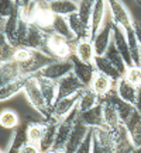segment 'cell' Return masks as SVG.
<instances>
[{
  "mask_svg": "<svg viewBox=\"0 0 141 153\" xmlns=\"http://www.w3.org/2000/svg\"><path fill=\"white\" fill-rule=\"evenodd\" d=\"M0 153H2V152H0Z\"/></svg>",
  "mask_w": 141,
  "mask_h": 153,
  "instance_id": "obj_53",
  "label": "cell"
},
{
  "mask_svg": "<svg viewBox=\"0 0 141 153\" xmlns=\"http://www.w3.org/2000/svg\"><path fill=\"white\" fill-rule=\"evenodd\" d=\"M93 4H94V1H90V0L78 1V16H79L80 21H82L86 27H89V30H90V19H92Z\"/></svg>",
  "mask_w": 141,
  "mask_h": 153,
  "instance_id": "obj_39",
  "label": "cell"
},
{
  "mask_svg": "<svg viewBox=\"0 0 141 153\" xmlns=\"http://www.w3.org/2000/svg\"><path fill=\"white\" fill-rule=\"evenodd\" d=\"M74 56L78 58L83 63H93L94 60V49L92 39H80L76 41L74 45Z\"/></svg>",
  "mask_w": 141,
  "mask_h": 153,
  "instance_id": "obj_18",
  "label": "cell"
},
{
  "mask_svg": "<svg viewBox=\"0 0 141 153\" xmlns=\"http://www.w3.org/2000/svg\"><path fill=\"white\" fill-rule=\"evenodd\" d=\"M80 94V93H79ZM79 94H75L72 97H65V98H58L51 108V118L56 121H64L70 112L78 107V101H79Z\"/></svg>",
  "mask_w": 141,
  "mask_h": 153,
  "instance_id": "obj_8",
  "label": "cell"
},
{
  "mask_svg": "<svg viewBox=\"0 0 141 153\" xmlns=\"http://www.w3.org/2000/svg\"><path fill=\"white\" fill-rule=\"evenodd\" d=\"M33 53V49L30 48H26V47H17L16 51H14V56H13V60L17 62V63H24L30 59V56Z\"/></svg>",
  "mask_w": 141,
  "mask_h": 153,
  "instance_id": "obj_42",
  "label": "cell"
},
{
  "mask_svg": "<svg viewBox=\"0 0 141 153\" xmlns=\"http://www.w3.org/2000/svg\"><path fill=\"white\" fill-rule=\"evenodd\" d=\"M58 125H59V121L54 120H48L45 122V132H44V136H42L41 142H40V149H41L42 153L50 152L52 148H54V142H55L56 138V131H58Z\"/></svg>",
  "mask_w": 141,
  "mask_h": 153,
  "instance_id": "obj_20",
  "label": "cell"
},
{
  "mask_svg": "<svg viewBox=\"0 0 141 153\" xmlns=\"http://www.w3.org/2000/svg\"><path fill=\"white\" fill-rule=\"evenodd\" d=\"M107 98L112 101L113 105H114L118 117H120V121H122V124L124 125L127 121L133 117V114H134V111H136V107L133 105V104H128V102L123 101L122 98H118L114 91H112V93L109 94Z\"/></svg>",
  "mask_w": 141,
  "mask_h": 153,
  "instance_id": "obj_22",
  "label": "cell"
},
{
  "mask_svg": "<svg viewBox=\"0 0 141 153\" xmlns=\"http://www.w3.org/2000/svg\"><path fill=\"white\" fill-rule=\"evenodd\" d=\"M47 52L54 59L66 60L70 59L74 55V47H72V42L66 41L65 38L50 33L47 38Z\"/></svg>",
  "mask_w": 141,
  "mask_h": 153,
  "instance_id": "obj_2",
  "label": "cell"
},
{
  "mask_svg": "<svg viewBox=\"0 0 141 153\" xmlns=\"http://www.w3.org/2000/svg\"><path fill=\"white\" fill-rule=\"evenodd\" d=\"M20 153H42V152H41V149H40V146H38V145L27 142V143L21 148Z\"/></svg>",
  "mask_w": 141,
  "mask_h": 153,
  "instance_id": "obj_44",
  "label": "cell"
},
{
  "mask_svg": "<svg viewBox=\"0 0 141 153\" xmlns=\"http://www.w3.org/2000/svg\"><path fill=\"white\" fill-rule=\"evenodd\" d=\"M4 21H6V20L0 19V30H2V28H3V24H4Z\"/></svg>",
  "mask_w": 141,
  "mask_h": 153,
  "instance_id": "obj_49",
  "label": "cell"
},
{
  "mask_svg": "<svg viewBox=\"0 0 141 153\" xmlns=\"http://www.w3.org/2000/svg\"><path fill=\"white\" fill-rule=\"evenodd\" d=\"M114 84L116 83H114L110 77H107L106 74L96 72V74H94V77H93V80H92V83H90L89 88L94 94H98L99 97H100V100H104V98L113 91Z\"/></svg>",
  "mask_w": 141,
  "mask_h": 153,
  "instance_id": "obj_12",
  "label": "cell"
},
{
  "mask_svg": "<svg viewBox=\"0 0 141 153\" xmlns=\"http://www.w3.org/2000/svg\"><path fill=\"white\" fill-rule=\"evenodd\" d=\"M52 60H55L50 53L42 51H34L30 56V59L24 63H19L20 66V72L23 76H37L47 65H50Z\"/></svg>",
  "mask_w": 141,
  "mask_h": 153,
  "instance_id": "obj_3",
  "label": "cell"
},
{
  "mask_svg": "<svg viewBox=\"0 0 141 153\" xmlns=\"http://www.w3.org/2000/svg\"><path fill=\"white\" fill-rule=\"evenodd\" d=\"M134 107H136L137 111L141 114V87H138V93H137V100H136Z\"/></svg>",
  "mask_w": 141,
  "mask_h": 153,
  "instance_id": "obj_46",
  "label": "cell"
},
{
  "mask_svg": "<svg viewBox=\"0 0 141 153\" xmlns=\"http://www.w3.org/2000/svg\"><path fill=\"white\" fill-rule=\"evenodd\" d=\"M70 60H72V65H74V72L72 73L75 74L76 79L79 80L85 87H89L94 77V74H96L94 65L93 63H83V62H80L74 55H72Z\"/></svg>",
  "mask_w": 141,
  "mask_h": 153,
  "instance_id": "obj_10",
  "label": "cell"
},
{
  "mask_svg": "<svg viewBox=\"0 0 141 153\" xmlns=\"http://www.w3.org/2000/svg\"><path fill=\"white\" fill-rule=\"evenodd\" d=\"M47 153H65V152H59V150H54V149H51V150L47 152Z\"/></svg>",
  "mask_w": 141,
  "mask_h": 153,
  "instance_id": "obj_48",
  "label": "cell"
},
{
  "mask_svg": "<svg viewBox=\"0 0 141 153\" xmlns=\"http://www.w3.org/2000/svg\"><path fill=\"white\" fill-rule=\"evenodd\" d=\"M27 79H28V76H21V77H19L17 80H14L11 83L6 84L3 87H0V102L6 101V100L11 98L13 96H16L17 93L23 91L24 84H26Z\"/></svg>",
  "mask_w": 141,
  "mask_h": 153,
  "instance_id": "obj_32",
  "label": "cell"
},
{
  "mask_svg": "<svg viewBox=\"0 0 141 153\" xmlns=\"http://www.w3.org/2000/svg\"><path fill=\"white\" fill-rule=\"evenodd\" d=\"M106 10H107L106 1H103V0L94 1L93 11H92V19H90V39H92V38L102 30V27H103Z\"/></svg>",
  "mask_w": 141,
  "mask_h": 153,
  "instance_id": "obj_16",
  "label": "cell"
},
{
  "mask_svg": "<svg viewBox=\"0 0 141 153\" xmlns=\"http://www.w3.org/2000/svg\"><path fill=\"white\" fill-rule=\"evenodd\" d=\"M89 129L88 126L85 125L83 122L78 118V121L75 122V125H74V129L70 132V136L68 142H66V146H65V153H75L76 149L79 148L82 142L85 140V138L88 136L89 134Z\"/></svg>",
  "mask_w": 141,
  "mask_h": 153,
  "instance_id": "obj_11",
  "label": "cell"
},
{
  "mask_svg": "<svg viewBox=\"0 0 141 153\" xmlns=\"http://www.w3.org/2000/svg\"><path fill=\"white\" fill-rule=\"evenodd\" d=\"M50 10L54 16L69 17L70 14L78 13V1L72 0H52L50 1Z\"/></svg>",
  "mask_w": 141,
  "mask_h": 153,
  "instance_id": "obj_23",
  "label": "cell"
},
{
  "mask_svg": "<svg viewBox=\"0 0 141 153\" xmlns=\"http://www.w3.org/2000/svg\"><path fill=\"white\" fill-rule=\"evenodd\" d=\"M37 80H38L40 90H41L45 101L50 105V108H52L56 101V82L45 79V77H41V76H37Z\"/></svg>",
  "mask_w": 141,
  "mask_h": 153,
  "instance_id": "obj_27",
  "label": "cell"
},
{
  "mask_svg": "<svg viewBox=\"0 0 141 153\" xmlns=\"http://www.w3.org/2000/svg\"><path fill=\"white\" fill-rule=\"evenodd\" d=\"M51 33L56 34V35H59V37H62V38H65L66 41H69V42H76V38H75V35H74V33H72L69 24H68V20H66L65 17H58V16H55Z\"/></svg>",
  "mask_w": 141,
  "mask_h": 153,
  "instance_id": "obj_33",
  "label": "cell"
},
{
  "mask_svg": "<svg viewBox=\"0 0 141 153\" xmlns=\"http://www.w3.org/2000/svg\"><path fill=\"white\" fill-rule=\"evenodd\" d=\"M93 65H94L96 72L106 74V76H107V77H110L114 83H116L120 77H123L122 74L118 73V70L113 66V63L107 59V58H106V56H94Z\"/></svg>",
  "mask_w": 141,
  "mask_h": 153,
  "instance_id": "obj_26",
  "label": "cell"
},
{
  "mask_svg": "<svg viewBox=\"0 0 141 153\" xmlns=\"http://www.w3.org/2000/svg\"><path fill=\"white\" fill-rule=\"evenodd\" d=\"M113 25L112 21L106 23L102 27V30L99 31L93 38H92V44H93V49H94V55L96 56H104L107 49L110 48L113 42Z\"/></svg>",
  "mask_w": 141,
  "mask_h": 153,
  "instance_id": "obj_6",
  "label": "cell"
},
{
  "mask_svg": "<svg viewBox=\"0 0 141 153\" xmlns=\"http://www.w3.org/2000/svg\"><path fill=\"white\" fill-rule=\"evenodd\" d=\"M104 56L112 62L113 66L118 70V73L122 74V76H124V73H126V70H127L128 66H127V63L124 62L123 56L120 55V52H118L117 49H116V47L113 45V42H112V45H110V48L107 49V52H106V55Z\"/></svg>",
  "mask_w": 141,
  "mask_h": 153,
  "instance_id": "obj_37",
  "label": "cell"
},
{
  "mask_svg": "<svg viewBox=\"0 0 141 153\" xmlns=\"http://www.w3.org/2000/svg\"><path fill=\"white\" fill-rule=\"evenodd\" d=\"M85 86L76 79V76L74 73L65 76L64 79L59 82H56V100L58 98H65V97H72L75 94H79L85 90Z\"/></svg>",
  "mask_w": 141,
  "mask_h": 153,
  "instance_id": "obj_7",
  "label": "cell"
},
{
  "mask_svg": "<svg viewBox=\"0 0 141 153\" xmlns=\"http://www.w3.org/2000/svg\"><path fill=\"white\" fill-rule=\"evenodd\" d=\"M16 4L19 7L20 17L24 21H27V23H34L35 13H37V1H31V0H27V1H16Z\"/></svg>",
  "mask_w": 141,
  "mask_h": 153,
  "instance_id": "obj_35",
  "label": "cell"
},
{
  "mask_svg": "<svg viewBox=\"0 0 141 153\" xmlns=\"http://www.w3.org/2000/svg\"><path fill=\"white\" fill-rule=\"evenodd\" d=\"M131 153H141V149H136L134 152H131Z\"/></svg>",
  "mask_w": 141,
  "mask_h": 153,
  "instance_id": "obj_51",
  "label": "cell"
},
{
  "mask_svg": "<svg viewBox=\"0 0 141 153\" xmlns=\"http://www.w3.org/2000/svg\"><path fill=\"white\" fill-rule=\"evenodd\" d=\"M113 132V149L112 153H131L136 150V146L133 143L130 135L127 132L124 125H120Z\"/></svg>",
  "mask_w": 141,
  "mask_h": 153,
  "instance_id": "obj_9",
  "label": "cell"
},
{
  "mask_svg": "<svg viewBox=\"0 0 141 153\" xmlns=\"http://www.w3.org/2000/svg\"><path fill=\"white\" fill-rule=\"evenodd\" d=\"M134 34H136L137 44L141 51V21H134Z\"/></svg>",
  "mask_w": 141,
  "mask_h": 153,
  "instance_id": "obj_45",
  "label": "cell"
},
{
  "mask_svg": "<svg viewBox=\"0 0 141 153\" xmlns=\"http://www.w3.org/2000/svg\"><path fill=\"white\" fill-rule=\"evenodd\" d=\"M79 120L83 122L88 128L96 129V128H102L104 126L103 124V111H102V102L99 105L93 107L92 110L85 112H79Z\"/></svg>",
  "mask_w": 141,
  "mask_h": 153,
  "instance_id": "obj_19",
  "label": "cell"
},
{
  "mask_svg": "<svg viewBox=\"0 0 141 153\" xmlns=\"http://www.w3.org/2000/svg\"><path fill=\"white\" fill-rule=\"evenodd\" d=\"M123 77L130 84L136 86L137 88L141 87V66L133 65V66H130V68H127L126 73H124Z\"/></svg>",
  "mask_w": 141,
  "mask_h": 153,
  "instance_id": "obj_40",
  "label": "cell"
},
{
  "mask_svg": "<svg viewBox=\"0 0 141 153\" xmlns=\"http://www.w3.org/2000/svg\"><path fill=\"white\" fill-rule=\"evenodd\" d=\"M102 102L100 97H99L98 94H94L89 87H86L79 94V101H78V110L79 112H85V111H89L92 110L93 107L99 105Z\"/></svg>",
  "mask_w": 141,
  "mask_h": 153,
  "instance_id": "obj_30",
  "label": "cell"
},
{
  "mask_svg": "<svg viewBox=\"0 0 141 153\" xmlns=\"http://www.w3.org/2000/svg\"><path fill=\"white\" fill-rule=\"evenodd\" d=\"M20 117L13 110H3L0 112V126L4 129H16L20 126Z\"/></svg>",
  "mask_w": 141,
  "mask_h": 153,
  "instance_id": "obj_36",
  "label": "cell"
},
{
  "mask_svg": "<svg viewBox=\"0 0 141 153\" xmlns=\"http://www.w3.org/2000/svg\"><path fill=\"white\" fill-rule=\"evenodd\" d=\"M45 122L47 121H30L28 120L26 134H27V140L30 143L40 145L42 136H44V132H45Z\"/></svg>",
  "mask_w": 141,
  "mask_h": 153,
  "instance_id": "obj_31",
  "label": "cell"
},
{
  "mask_svg": "<svg viewBox=\"0 0 141 153\" xmlns=\"http://www.w3.org/2000/svg\"><path fill=\"white\" fill-rule=\"evenodd\" d=\"M114 93L118 98H122L123 101L128 102V104H136L137 100V93H138V88L136 86H133L127 82L124 77H120V79L116 82L114 84Z\"/></svg>",
  "mask_w": 141,
  "mask_h": 153,
  "instance_id": "obj_15",
  "label": "cell"
},
{
  "mask_svg": "<svg viewBox=\"0 0 141 153\" xmlns=\"http://www.w3.org/2000/svg\"><path fill=\"white\" fill-rule=\"evenodd\" d=\"M93 138L104 152L112 153V149H113V132L112 131L104 128V126L96 128V129H93Z\"/></svg>",
  "mask_w": 141,
  "mask_h": 153,
  "instance_id": "obj_34",
  "label": "cell"
},
{
  "mask_svg": "<svg viewBox=\"0 0 141 153\" xmlns=\"http://www.w3.org/2000/svg\"><path fill=\"white\" fill-rule=\"evenodd\" d=\"M68 20V24H69L72 33L75 35L76 41H80V39H90V30L89 27H86L82 21H80L78 13L70 14L69 17H66Z\"/></svg>",
  "mask_w": 141,
  "mask_h": 153,
  "instance_id": "obj_29",
  "label": "cell"
},
{
  "mask_svg": "<svg viewBox=\"0 0 141 153\" xmlns=\"http://www.w3.org/2000/svg\"><path fill=\"white\" fill-rule=\"evenodd\" d=\"M114 25V24H113ZM113 45L116 47L120 55L123 56L124 62L127 63V66L130 68L133 66V59H131V52H130V47H128V42H127V38L123 33V30H120L118 27L114 25L113 28Z\"/></svg>",
  "mask_w": 141,
  "mask_h": 153,
  "instance_id": "obj_14",
  "label": "cell"
},
{
  "mask_svg": "<svg viewBox=\"0 0 141 153\" xmlns=\"http://www.w3.org/2000/svg\"><path fill=\"white\" fill-rule=\"evenodd\" d=\"M23 74L20 72V66L17 62L10 60L6 63H0V87L17 80Z\"/></svg>",
  "mask_w": 141,
  "mask_h": 153,
  "instance_id": "obj_21",
  "label": "cell"
},
{
  "mask_svg": "<svg viewBox=\"0 0 141 153\" xmlns=\"http://www.w3.org/2000/svg\"><path fill=\"white\" fill-rule=\"evenodd\" d=\"M24 94L27 97L28 102L33 105V108L35 111L42 117L44 121H48L51 120V108L50 105L47 104L45 98L42 96L41 90H40V86H38V80H37V76H30L24 84V88H23Z\"/></svg>",
  "mask_w": 141,
  "mask_h": 153,
  "instance_id": "obj_1",
  "label": "cell"
},
{
  "mask_svg": "<svg viewBox=\"0 0 141 153\" xmlns=\"http://www.w3.org/2000/svg\"><path fill=\"white\" fill-rule=\"evenodd\" d=\"M92 145H93V129L90 128L88 136L85 138V140L79 148L76 149L75 153H92Z\"/></svg>",
  "mask_w": 141,
  "mask_h": 153,
  "instance_id": "obj_43",
  "label": "cell"
},
{
  "mask_svg": "<svg viewBox=\"0 0 141 153\" xmlns=\"http://www.w3.org/2000/svg\"><path fill=\"white\" fill-rule=\"evenodd\" d=\"M17 10V4L16 1L11 0H0V19L7 20L14 14V11Z\"/></svg>",
  "mask_w": 141,
  "mask_h": 153,
  "instance_id": "obj_41",
  "label": "cell"
},
{
  "mask_svg": "<svg viewBox=\"0 0 141 153\" xmlns=\"http://www.w3.org/2000/svg\"><path fill=\"white\" fill-rule=\"evenodd\" d=\"M47 38L48 34L42 28H40L35 23H30L28 24L27 35L24 38L21 47L30 48V49H34V51L47 52Z\"/></svg>",
  "mask_w": 141,
  "mask_h": 153,
  "instance_id": "obj_5",
  "label": "cell"
},
{
  "mask_svg": "<svg viewBox=\"0 0 141 153\" xmlns=\"http://www.w3.org/2000/svg\"><path fill=\"white\" fill-rule=\"evenodd\" d=\"M102 111H103V124L104 128H107L110 131L117 129L120 125H123L122 121H120V117H118L117 111L114 105L112 104V101L109 100L107 97L102 100Z\"/></svg>",
  "mask_w": 141,
  "mask_h": 153,
  "instance_id": "obj_17",
  "label": "cell"
},
{
  "mask_svg": "<svg viewBox=\"0 0 141 153\" xmlns=\"http://www.w3.org/2000/svg\"><path fill=\"white\" fill-rule=\"evenodd\" d=\"M92 153H106L103 149L99 146V143L94 140V138H93V145H92Z\"/></svg>",
  "mask_w": 141,
  "mask_h": 153,
  "instance_id": "obj_47",
  "label": "cell"
},
{
  "mask_svg": "<svg viewBox=\"0 0 141 153\" xmlns=\"http://www.w3.org/2000/svg\"><path fill=\"white\" fill-rule=\"evenodd\" d=\"M27 124H28V121L26 124H20L19 128L14 129L13 138H11V142H10L6 153H20L21 148L28 142L27 134H26V131H27Z\"/></svg>",
  "mask_w": 141,
  "mask_h": 153,
  "instance_id": "obj_28",
  "label": "cell"
},
{
  "mask_svg": "<svg viewBox=\"0 0 141 153\" xmlns=\"http://www.w3.org/2000/svg\"><path fill=\"white\" fill-rule=\"evenodd\" d=\"M140 66H141V63H140Z\"/></svg>",
  "mask_w": 141,
  "mask_h": 153,
  "instance_id": "obj_52",
  "label": "cell"
},
{
  "mask_svg": "<svg viewBox=\"0 0 141 153\" xmlns=\"http://www.w3.org/2000/svg\"><path fill=\"white\" fill-rule=\"evenodd\" d=\"M14 51H16V47H13L7 41L3 30H0V63H6V62L13 60Z\"/></svg>",
  "mask_w": 141,
  "mask_h": 153,
  "instance_id": "obj_38",
  "label": "cell"
},
{
  "mask_svg": "<svg viewBox=\"0 0 141 153\" xmlns=\"http://www.w3.org/2000/svg\"><path fill=\"white\" fill-rule=\"evenodd\" d=\"M54 19L55 16L50 10V1H37V13H35L34 23L47 33V31H52Z\"/></svg>",
  "mask_w": 141,
  "mask_h": 153,
  "instance_id": "obj_13",
  "label": "cell"
},
{
  "mask_svg": "<svg viewBox=\"0 0 141 153\" xmlns=\"http://www.w3.org/2000/svg\"><path fill=\"white\" fill-rule=\"evenodd\" d=\"M124 126L127 128V132L131 138L136 149H141V114L138 111H134L133 117L127 121Z\"/></svg>",
  "mask_w": 141,
  "mask_h": 153,
  "instance_id": "obj_25",
  "label": "cell"
},
{
  "mask_svg": "<svg viewBox=\"0 0 141 153\" xmlns=\"http://www.w3.org/2000/svg\"><path fill=\"white\" fill-rule=\"evenodd\" d=\"M136 4H137V6H140V7H141V0H136Z\"/></svg>",
  "mask_w": 141,
  "mask_h": 153,
  "instance_id": "obj_50",
  "label": "cell"
},
{
  "mask_svg": "<svg viewBox=\"0 0 141 153\" xmlns=\"http://www.w3.org/2000/svg\"><path fill=\"white\" fill-rule=\"evenodd\" d=\"M19 24H20V11H19V7L17 10L14 11V14L11 17L4 21L3 24V33H4L7 41L13 45V47L17 48V33H19Z\"/></svg>",
  "mask_w": 141,
  "mask_h": 153,
  "instance_id": "obj_24",
  "label": "cell"
},
{
  "mask_svg": "<svg viewBox=\"0 0 141 153\" xmlns=\"http://www.w3.org/2000/svg\"><path fill=\"white\" fill-rule=\"evenodd\" d=\"M72 72H74V65H72V60L70 59H66V60L55 59L52 60L50 65L45 66L37 76L54 80V82H59L61 79H64L65 76L70 74Z\"/></svg>",
  "mask_w": 141,
  "mask_h": 153,
  "instance_id": "obj_4",
  "label": "cell"
}]
</instances>
